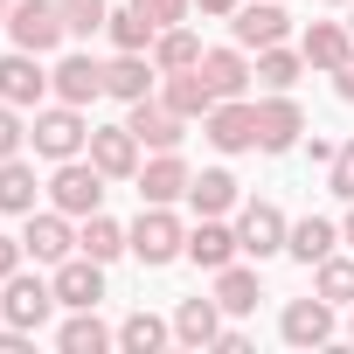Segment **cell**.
Segmentation results:
<instances>
[{
  "instance_id": "cell-47",
  "label": "cell",
  "mask_w": 354,
  "mask_h": 354,
  "mask_svg": "<svg viewBox=\"0 0 354 354\" xmlns=\"http://www.w3.org/2000/svg\"><path fill=\"white\" fill-rule=\"evenodd\" d=\"M0 8H8V0H0Z\"/></svg>"
},
{
  "instance_id": "cell-4",
  "label": "cell",
  "mask_w": 354,
  "mask_h": 354,
  "mask_svg": "<svg viewBox=\"0 0 354 354\" xmlns=\"http://www.w3.org/2000/svg\"><path fill=\"white\" fill-rule=\"evenodd\" d=\"M8 35H15V49L49 56L70 28H63V8H56V0H8Z\"/></svg>"
},
{
  "instance_id": "cell-3",
  "label": "cell",
  "mask_w": 354,
  "mask_h": 354,
  "mask_svg": "<svg viewBox=\"0 0 354 354\" xmlns=\"http://www.w3.org/2000/svg\"><path fill=\"white\" fill-rule=\"evenodd\" d=\"M28 139H35V153H42V160H77V153L91 146V125H84V104H49V111H35Z\"/></svg>"
},
{
  "instance_id": "cell-28",
  "label": "cell",
  "mask_w": 354,
  "mask_h": 354,
  "mask_svg": "<svg viewBox=\"0 0 354 354\" xmlns=\"http://www.w3.org/2000/svg\"><path fill=\"white\" fill-rule=\"evenodd\" d=\"M77 250H84V257H97V264H111V257H118V250H132V243H125V230H118V223L97 209V216H84V230H77Z\"/></svg>"
},
{
  "instance_id": "cell-1",
  "label": "cell",
  "mask_w": 354,
  "mask_h": 354,
  "mask_svg": "<svg viewBox=\"0 0 354 354\" xmlns=\"http://www.w3.org/2000/svg\"><path fill=\"white\" fill-rule=\"evenodd\" d=\"M125 243H132V257L139 264H174V257H188V230L181 223H174V209H160V202H146L139 209V223L125 230Z\"/></svg>"
},
{
  "instance_id": "cell-25",
  "label": "cell",
  "mask_w": 354,
  "mask_h": 354,
  "mask_svg": "<svg viewBox=\"0 0 354 354\" xmlns=\"http://www.w3.org/2000/svg\"><path fill=\"white\" fill-rule=\"evenodd\" d=\"M111 340H118V333L97 319V306H91V313H70V319H63V333H56V347H63V354H104Z\"/></svg>"
},
{
  "instance_id": "cell-24",
  "label": "cell",
  "mask_w": 354,
  "mask_h": 354,
  "mask_svg": "<svg viewBox=\"0 0 354 354\" xmlns=\"http://www.w3.org/2000/svg\"><path fill=\"white\" fill-rule=\"evenodd\" d=\"M35 167L15 153V160H0V209H8V216H35Z\"/></svg>"
},
{
  "instance_id": "cell-36",
  "label": "cell",
  "mask_w": 354,
  "mask_h": 354,
  "mask_svg": "<svg viewBox=\"0 0 354 354\" xmlns=\"http://www.w3.org/2000/svg\"><path fill=\"white\" fill-rule=\"evenodd\" d=\"M326 188H333L340 202H354V139L333 153V167H326Z\"/></svg>"
},
{
  "instance_id": "cell-17",
  "label": "cell",
  "mask_w": 354,
  "mask_h": 354,
  "mask_svg": "<svg viewBox=\"0 0 354 354\" xmlns=\"http://www.w3.org/2000/svg\"><path fill=\"white\" fill-rule=\"evenodd\" d=\"M299 56H306V70H340L354 56V28L347 21H313L306 42H299Z\"/></svg>"
},
{
  "instance_id": "cell-2",
  "label": "cell",
  "mask_w": 354,
  "mask_h": 354,
  "mask_svg": "<svg viewBox=\"0 0 354 354\" xmlns=\"http://www.w3.org/2000/svg\"><path fill=\"white\" fill-rule=\"evenodd\" d=\"M104 181H111V174H104L97 160H56L49 202H56L63 216H97V209H104Z\"/></svg>"
},
{
  "instance_id": "cell-37",
  "label": "cell",
  "mask_w": 354,
  "mask_h": 354,
  "mask_svg": "<svg viewBox=\"0 0 354 354\" xmlns=\"http://www.w3.org/2000/svg\"><path fill=\"white\" fill-rule=\"evenodd\" d=\"M132 8H139V15L153 21V28H174V21L188 15V0H132Z\"/></svg>"
},
{
  "instance_id": "cell-43",
  "label": "cell",
  "mask_w": 354,
  "mask_h": 354,
  "mask_svg": "<svg viewBox=\"0 0 354 354\" xmlns=\"http://www.w3.org/2000/svg\"><path fill=\"white\" fill-rule=\"evenodd\" d=\"M340 236H347V243H354V209H347V230H340Z\"/></svg>"
},
{
  "instance_id": "cell-40",
  "label": "cell",
  "mask_w": 354,
  "mask_h": 354,
  "mask_svg": "<svg viewBox=\"0 0 354 354\" xmlns=\"http://www.w3.org/2000/svg\"><path fill=\"white\" fill-rule=\"evenodd\" d=\"M333 91H340V97H347V104H354V56H347V63H340V70H333Z\"/></svg>"
},
{
  "instance_id": "cell-16",
  "label": "cell",
  "mask_w": 354,
  "mask_h": 354,
  "mask_svg": "<svg viewBox=\"0 0 354 354\" xmlns=\"http://www.w3.org/2000/svg\"><path fill=\"white\" fill-rule=\"evenodd\" d=\"M160 104H174L181 118H209L223 97L209 91V77H202V63H195V70H167V84H160Z\"/></svg>"
},
{
  "instance_id": "cell-9",
  "label": "cell",
  "mask_w": 354,
  "mask_h": 354,
  "mask_svg": "<svg viewBox=\"0 0 354 354\" xmlns=\"http://www.w3.org/2000/svg\"><path fill=\"white\" fill-rule=\"evenodd\" d=\"M49 285H56V306H70V313H91V306L104 299V264H97V257H63Z\"/></svg>"
},
{
  "instance_id": "cell-22",
  "label": "cell",
  "mask_w": 354,
  "mask_h": 354,
  "mask_svg": "<svg viewBox=\"0 0 354 354\" xmlns=\"http://www.w3.org/2000/svg\"><path fill=\"white\" fill-rule=\"evenodd\" d=\"M202 77H209L216 97H243V84H250L257 70L243 63V49H202Z\"/></svg>"
},
{
  "instance_id": "cell-42",
  "label": "cell",
  "mask_w": 354,
  "mask_h": 354,
  "mask_svg": "<svg viewBox=\"0 0 354 354\" xmlns=\"http://www.w3.org/2000/svg\"><path fill=\"white\" fill-rule=\"evenodd\" d=\"M195 8H202V15H236L243 0H195Z\"/></svg>"
},
{
  "instance_id": "cell-5",
  "label": "cell",
  "mask_w": 354,
  "mask_h": 354,
  "mask_svg": "<svg viewBox=\"0 0 354 354\" xmlns=\"http://www.w3.org/2000/svg\"><path fill=\"white\" fill-rule=\"evenodd\" d=\"M56 313V285H42V278H8V285H0V319H8V326H21V333H35L42 319Z\"/></svg>"
},
{
  "instance_id": "cell-10",
  "label": "cell",
  "mask_w": 354,
  "mask_h": 354,
  "mask_svg": "<svg viewBox=\"0 0 354 354\" xmlns=\"http://www.w3.org/2000/svg\"><path fill=\"white\" fill-rule=\"evenodd\" d=\"M42 91H56V84L42 77L35 49H15V56H0V104L28 111V104H42Z\"/></svg>"
},
{
  "instance_id": "cell-41",
  "label": "cell",
  "mask_w": 354,
  "mask_h": 354,
  "mask_svg": "<svg viewBox=\"0 0 354 354\" xmlns=\"http://www.w3.org/2000/svg\"><path fill=\"white\" fill-rule=\"evenodd\" d=\"M0 354H28V333H21V326H8V333H0Z\"/></svg>"
},
{
  "instance_id": "cell-14",
  "label": "cell",
  "mask_w": 354,
  "mask_h": 354,
  "mask_svg": "<svg viewBox=\"0 0 354 354\" xmlns=\"http://www.w3.org/2000/svg\"><path fill=\"white\" fill-rule=\"evenodd\" d=\"M132 181H139V202H160V209H167V202H181V195H188L195 174L181 167V153H153V160L132 174Z\"/></svg>"
},
{
  "instance_id": "cell-33",
  "label": "cell",
  "mask_w": 354,
  "mask_h": 354,
  "mask_svg": "<svg viewBox=\"0 0 354 354\" xmlns=\"http://www.w3.org/2000/svg\"><path fill=\"white\" fill-rule=\"evenodd\" d=\"M299 70H306V56H292V49H257V84H264V91H292Z\"/></svg>"
},
{
  "instance_id": "cell-26",
  "label": "cell",
  "mask_w": 354,
  "mask_h": 354,
  "mask_svg": "<svg viewBox=\"0 0 354 354\" xmlns=\"http://www.w3.org/2000/svg\"><path fill=\"white\" fill-rule=\"evenodd\" d=\"M188 202H195V216H223V209H236V174H230V167L195 174V181H188Z\"/></svg>"
},
{
  "instance_id": "cell-13",
  "label": "cell",
  "mask_w": 354,
  "mask_h": 354,
  "mask_svg": "<svg viewBox=\"0 0 354 354\" xmlns=\"http://www.w3.org/2000/svg\"><path fill=\"white\" fill-rule=\"evenodd\" d=\"M285 236H292V223L278 216V202H250V209H243V223H236V243H243L250 257H278V250H285Z\"/></svg>"
},
{
  "instance_id": "cell-20",
  "label": "cell",
  "mask_w": 354,
  "mask_h": 354,
  "mask_svg": "<svg viewBox=\"0 0 354 354\" xmlns=\"http://www.w3.org/2000/svg\"><path fill=\"white\" fill-rule=\"evenodd\" d=\"M153 77H160V63H146V49H139V56H132V49H118V63H104V91H111V97H125V104L153 97Z\"/></svg>"
},
{
  "instance_id": "cell-39",
  "label": "cell",
  "mask_w": 354,
  "mask_h": 354,
  "mask_svg": "<svg viewBox=\"0 0 354 354\" xmlns=\"http://www.w3.org/2000/svg\"><path fill=\"white\" fill-rule=\"evenodd\" d=\"M21 257H28V250H21V236H0V285L21 271Z\"/></svg>"
},
{
  "instance_id": "cell-45",
  "label": "cell",
  "mask_w": 354,
  "mask_h": 354,
  "mask_svg": "<svg viewBox=\"0 0 354 354\" xmlns=\"http://www.w3.org/2000/svg\"><path fill=\"white\" fill-rule=\"evenodd\" d=\"M347 340H354V319H347Z\"/></svg>"
},
{
  "instance_id": "cell-23",
  "label": "cell",
  "mask_w": 354,
  "mask_h": 354,
  "mask_svg": "<svg viewBox=\"0 0 354 354\" xmlns=\"http://www.w3.org/2000/svg\"><path fill=\"white\" fill-rule=\"evenodd\" d=\"M236 250H243V243H236V230H223L216 216H202V230L188 236V257H195L202 271H223V264H236Z\"/></svg>"
},
{
  "instance_id": "cell-31",
  "label": "cell",
  "mask_w": 354,
  "mask_h": 354,
  "mask_svg": "<svg viewBox=\"0 0 354 354\" xmlns=\"http://www.w3.org/2000/svg\"><path fill=\"white\" fill-rule=\"evenodd\" d=\"M167 319H153V313H125V326H118V347L125 354H153V347H167Z\"/></svg>"
},
{
  "instance_id": "cell-32",
  "label": "cell",
  "mask_w": 354,
  "mask_h": 354,
  "mask_svg": "<svg viewBox=\"0 0 354 354\" xmlns=\"http://www.w3.org/2000/svg\"><path fill=\"white\" fill-rule=\"evenodd\" d=\"M104 35H111L118 49H132V56H139V49H153V35H160V28H153V21H146L139 8H118V15L104 21Z\"/></svg>"
},
{
  "instance_id": "cell-19",
  "label": "cell",
  "mask_w": 354,
  "mask_h": 354,
  "mask_svg": "<svg viewBox=\"0 0 354 354\" xmlns=\"http://www.w3.org/2000/svg\"><path fill=\"white\" fill-rule=\"evenodd\" d=\"M91 160L111 174V181H132V174H139V139H132V125H104V132H91Z\"/></svg>"
},
{
  "instance_id": "cell-6",
  "label": "cell",
  "mask_w": 354,
  "mask_h": 354,
  "mask_svg": "<svg viewBox=\"0 0 354 354\" xmlns=\"http://www.w3.org/2000/svg\"><path fill=\"white\" fill-rule=\"evenodd\" d=\"M125 125H132V139L153 146V153H181V139H188V118L174 111V104H160V97H139Z\"/></svg>"
},
{
  "instance_id": "cell-12",
  "label": "cell",
  "mask_w": 354,
  "mask_h": 354,
  "mask_svg": "<svg viewBox=\"0 0 354 354\" xmlns=\"http://www.w3.org/2000/svg\"><path fill=\"white\" fill-rule=\"evenodd\" d=\"M278 333L292 340V347H326L333 340V299H292L285 306V319H278Z\"/></svg>"
},
{
  "instance_id": "cell-7",
  "label": "cell",
  "mask_w": 354,
  "mask_h": 354,
  "mask_svg": "<svg viewBox=\"0 0 354 354\" xmlns=\"http://www.w3.org/2000/svg\"><path fill=\"white\" fill-rule=\"evenodd\" d=\"M202 139H209L216 153H243V146H257V104H243V97H223V104L202 118Z\"/></svg>"
},
{
  "instance_id": "cell-18",
  "label": "cell",
  "mask_w": 354,
  "mask_h": 354,
  "mask_svg": "<svg viewBox=\"0 0 354 354\" xmlns=\"http://www.w3.org/2000/svg\"><path fill=\"white\" fill-rule=\"evenodd\" d=\"M49 84H56L63 104H97V97H104V63H91V56H63V63L49 70Z\"/></svg>"
},
{
  "instance_id": "cell-21",
  "label": "cell",
  "mask_w": 354,
  "mask_h": 354,
  "mask_svg": "<svg viewBox=\"0 0 354 354\" xmlns=\"http://www.w3.org/2000/svg\"><path fill=\"white\" fill-rule=\"evenodd\" d=\"M223 333V306L216 299H181V313H174V340L181 347H216Z\"/></svg>"
},
{
  "instance_id": "cell-46",
  "label": "cell",
  "mask_w": 354,
  "mask_h": 354,
  "mask_svg": "<svg viewBox=\"0 0 354 354\" xmlns=\"http://www.w3.org/2000/svg\"><path fill=\"white\" fill-rule=\"evenodd\" d=\"M347 28H354V15H347Z\"/></svg>"
},
{
  "instance_id": "cell-30",
  "label": "cell",
  "mask_w": 354,
  "mask_h": 354,
  "mask_svg": "<svg viewBox=\"0 0 354 354\" xmlns=\"http://www.w3.org/2000/svg\"><path fill=\"white\" fill-rule=\"evenodd\" d=\"M153 63H160V77H167V70H195V63H202V42H195L181 21H174V28L153 35Z\"/></svg>"
},
{
  "instance_id": "cell-11",
  "label": "cell",
  "mask_w": 354,
  "mask_h": 354,
  "mask_svg": "<svg viewBox=\"0 0 354 354\" xmlns=\"http://www.w3.org/2000/svg\"><path fill=\"white\" fill-rule=\"evenodd\" d=\"M299 132H306V111H299L285 91H271V97L257 104V146H264V153H292Z\"/></svg>"
},
{
  "instance_id": "cell-8",
  "label": "cell",
  "mask_w": 354,
  "mask_h": 354,
  "mask_svg": "<svg viewBox=\"0 0 354 354\" xmlns=\"http://www.w3.org/2000/svg\"><path fill=\"white\" fill-rule=\"evenodd\" d=\"M230 28H236V49H278L292 35V21H285L278 0H243V8L230 15Z\"/></svg>"
},
{
  "instance_id": "cell-15",
  "label": "cell",
  "mask_w": 354,
  "mask_h": 354,
  "mask_svg": "<svg viewBox=\"0 0 354 354\" xmlns=\"http://www.w3.org/2000/svg\"><path fill=\"white\" fill-rule=\"evenodd\" d=\"M21 250H28L35 264H63V257L77 250V236H70V216H63V209H49V216H28V230H21Z\"/></svg>"
},
{
  "instance_id": "cell-34",
  "label": "cell",
  "mask_w": 354,
  "mask_h": 354,
  "mask_svg": "<svg viewBox=\"0 0 354 354\" xmlns=\"http://www.w3.org/2000/svg\"><path fill=\"white\" fill-rule=\"evenodd\" d=\"M313 292L333 299V306H354V257H319V285Z\"/></svg>"
},
{
  "instance_id": "cell-38",
  "label": "cell",
  "mask_w": 354,
  "mask_h": 354,
  "mask_svg": "<svg viewBox=\"0 0 354 354\" xmlns=\"http://www.w3.org/2000/svg\"><path fill=\"white\" fill-rule=\"evenodd\" d=\"M21 139H28V125L15 118V104H0V160H15V153H21Z\"/></svg>"
},
{
  "instance_id": "cell-35",
  "label": "cell",
  "mask_w": 354,
  "mask_h": 354,
  "mask_svg": "<svg viewBox=\"0 0 354 354\" xmlns=\"http://www.w3.org/2000/svg\"><path fill=\"white\" fill-rule=\"evenodd\" d=\"M56 8H63V28H70V35H97V28L111 21L104 0H56Z\"/></svg>"
},
{
  "instance_id": "cell-44",
  "label": "cell",
  "mask_w": 354,
  "mask_h": 354,
  "mask_svg": "<svg viewBox=\"0 0 354 354\" xmlns=\"http://www.w3.org/2000/svg\"><path fill=\"white\" fill-rule=\"evenodd\" d=\"M0 28H8V8H0Z\"/></svg>"
},
{
  "instance_id": "cell-29",
  "label": "cell",
  "mask_w": 354,
  "mask_h": 354,
  "mask_svg": "<svg viewBox=\"0 0 354 354\" xmlns=\"http://www.w3.org/2000/svg\"><path fill=\"white\" fill-rule=\"evenodd\" d=\"M333 243H340V230H333V223H319V216L292 223V236H285V250H292L299 264H319V257H333Z\"/></svg>"
},
{
  "instance_id": "cell-27",
  "label": "cell",
  "mask_w": 354,
  "mask_h": 354,
  "mask_svg": "<svg viewBox=\"0 0 354 354\" xmlns=\"http://www.w3.org/2000/svg\"><path fill=\"white\" fill-rule=\"evenodd\" d=\"M257 299H264L257 271H243V264H223V271H216V306H223V313H257Z\"/></svg>"
}]
</instances>
